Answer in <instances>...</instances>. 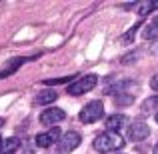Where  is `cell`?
I'll return each instance as SVG.
<instances>
[{
    "label": "cell",
    "mask_w": 158,
    "mask_h": 154,
    "mask_svg": "<svg viewBox=\"0 0 158 154\" xmlns=\"http://www.w3.org/2000/svg\"><path fill=\"white\" fill-rule=\"evenodd\" d=\"M142 108L146 112H154V114H156V112H158V94H156V96H152V98H148V100L144 102Z\"/></svg>",
    "instance_id": "obj_12"
},
{
    "label": "cell",
    "mask_w": 158,
    "mask_h": 154,
    "mask_svg": "<svg viewBox=\"0 0 158 154\" xmlns=\"http://www.w3.org/2000/svg\"><path fill=\"white\" fill-rule=\"evenodd\" d=\"M152 24H154V26H158V16L154 18V22H152Z\"/></svg>",
    "instance_id": "obj_19"
},
{
    "label": "cell",
    "mask_w": 158,
    "mask_h": 154,
    "mask_svg": "<svg viewBox=\"0 0 158 154\" xmlns=\"http://www.w3.org/2000/svg\"><path fill=\"white\" fill-rule=\"evenodd\" d=\"M152 154H158V142H156V146H154V150H152Z\"/></svg>",
    "instance_id": "obj_18"
},
{
    "label": "cell",
    "mask_w": 158,
    "mask_h": 154,
    "mask_svg": "<svg viewBox=\"0 0 158 154\" xmlns=\"http://www.w3.org/2000/svg\"><path fill=\"white\" fill-rule=\"evenodd\" d=\"M0 126H4V118H0Z\"/></svg>",
    "instance_id": "obj_20"
},
{
    "label": "cell",
    "mask_w": 158,
    "mask_h": 154,
    "mask_svg": "<svg viewBox=\"0 0 158 154\" xmlns=\"http://www.w3.org/2000/svg\"><path fill=\"white\" fill-rule=\"evenodd\" d=\"M156 122H158V112H156Z\"/></svg>",
    "instance_id": "obj_21"
},
{
    "label": "cell",
    "mask_w": 158,
    "mask_h": 154,
    "mask_svg": "<svg viewBox=\"0 0 158 154\" xmlns=\"http://www.w3.org/2000/svg\"><path fill=\"white\" fill-rule=\"evenodd\" d=\"M60 128H50L48 132H40V134H36V146L38 148H50L52 144H56L58 140H60Z\"/></svg>",
    "instance_id": "obj_7"
},
{
    "label": "cell",
    "mask_w": 158,
    "mask_h": 154,
    "mask_svg": "<svg viewBox=\"0 0 158 154\" xmlns=\"http://www.w3.org/2000/svg\"><path fill=\"white\" fill-rule=\"evenodd\" d=\"M126 122H128V116H124V114H112V116H108V118H106V130L108 132H118V130H122V128L126 126Z\"/></svg>",
    "instance_id": "obj_8"
},
{
    "label": "cell",
    "mask_w": 158,
    "mask_h": 154,
    "mask_svg": "<svg viewBox=\"0 0 158 154\" xmlns=\"http://www.w3.org/2000/svg\"><path fill=\"white\" fill-rule=\"evenodd\" d=\"M56 96H58V94L54 92V90L46 88V90H42L40 94H36L34 102H36V104H40V106H46V104H52L54 100H56Z\"/></svg>",
    "instance_id": "obj_10"
},
{
    "label": "cell",
    "mask_w": 158,
    "mask_h": 154,
    "mask_svg": "<svg viewBox=\"0 0 158 154\" xmlns=\"http://www.w3.org/2000/svg\"><path fill=\"white\" fill-rule=\"evenodd\" d=\"M0 144H2V136H0Z\"/></svg>",
    "instance_id": "obj_22"
},
{
    "label": "cell",
    "mask_w": 158,
    "mask_h": 154,
    "mask_svg": "<svg viewBox=\"0 0 158 154\" xmlns=\"http://www.w3.org/2000/svg\"><path fill=\"white\" fill-rule=\"evenodd\" d=\"M92 144H94V150L108 154V152L120 150L124 146V138L120 134H116V132H104V134H98Z\"/></svg>",
    "instance_id": "obj_1"
},
{
    "label": "cell",
    "mask_w": 158,
    "mask_h": 154,
    "mask_svg": "<svg viewBox=\"0 0 158 154\" xmlns=\"http://www.w3.org/2000/svg\"><path fill=\"white\" fill-rule=\"evenodd\" d=\"M18 148H20V138L10 136V138L2 140V144H0V154H14Z\"/></svg>",
    "instance_id": "obj_9"
},
{
    "label": "cell",
    "mask_w": 158,
    "mask_h": 154,
    "mask_svg": "<svg viewBox=\"0 0 158 154\" xmlns=\"http://www.w3.org/2000/svg\"><path fill=\"white\" fill-rule=\"evenodd\" d=\"M80 142H82L80 132H74V130L64 132L60 136V140L56 142V150H58V154H70L72 150H76V146Z\"/></svg>",
    "instance_id": "obj_4"
},
{
    "label": "cell",
    "mask_w": 158,
    "mask_h": 154,
    "mask_svg": "<svg viewBox=\"0 0 158 154\" xmlns=\"http://www.w3.org/2000/svg\"><path fill=\"white\" fill-rule=\"evenodd\" d=\"M148 134H150V128H148V124L144 122V120H136V122H132L130 126H128L126 138L130 140V142H140V140L148 138Z\"/></svg>",
    "instance_id": "obj_5"
},
{
    "label": "cell",
    "mask_w": 158,
    "mask_h": 154,
    "mask_svg": "<svg viewBox=\"0 0 158 154\" xmlns=\"http://www.w3.org/2000/svg\"><path fill=\"white\" fill-rule=\"evenodd\" d=\"M72 80V76H62V78H50V80H46L44 84L46 86H52V84H66V82Z\"/></svg>",
    "instance_id": "obj_15"
},
{
    "label": "cell",
    "mask_w": 158,
    "mask_h": 154,
    "mask_svg": "<svg viewBox=\"0 0 158 154\" xmlns=\"http://www.w3.org/2000/svg\"><path fill=\"white\" fill-rule=\"evenodd\" d=\"M66 118V112L62 110V108H56V106H50L46 108V110H42V114H40V122L44 124V126H56V124H60L62 120Z\"/></svg>",
    "instance_id": "obj_6"
},
{
    "label": "cell",
    "mask_w": 158,
    "mask_h": 154,
    "mask_svg": "<svg viewBox=\"0 0 158 154\" xmlns=\"http://www.w3.org/2000/svg\"><path fill=\"white\" fill-rule=\"evenodd\" d=\"M144 38H158V26L150 24V26L144 30Z\"/></svg>",
    "instance_id": "obj_16"
},
{
    "label": "cell",
    "mask_w": 158,
    "mask_h": 154,
    "mask_svg": "<svg viewBox=\"0 0 158 154\" xmlns=\"http://www.w3.org/2000/svg\"><path fill=\"white\" fill-rule=\"evenodd\" d=\"M132 102H134V96H130V94H126V96H116V104H118V106H130Z\"/></svg>",
    "instance_id": "obj_14"
},
{
    "label": "cell",
    "mask_w": 158,
    "mask_h": 154,
    "mask_svg": "<svg viewBox=\"0 0 158 154\" xmlns=\"http://www.w3.org/2000/svg\"><path fill=\"white\" fill-rule=\"evenodd\" d=\"M102 116H104V104L100 100H92L80 110L78 120H80L82 124H92V122H96V120H100Z\"/></svg>",
    "instance_id": "obj_3"
},
{
    "label": "cell",
    "mask_w": 158,
    "mask_h": 154,
    "mask_svg": "<svg viewBox=\"0 0 158 154\" xmlns=\"http://www.w3.org/2000/svg\"><path fill=\"white\" fill-rule=\"evenodd\" d=\"M158 8V0H150V2H146V4H142V6L138 8V14L140 16H146L148 12H152V10H156Z\"/></svg>",
    "instance_id": "obj_11"
},
{
    "label": "cell",
    "mask_w": 158,
    "mask_h": 154,
    "mask_svg": "<svg viewBox=\"0 0 158 154\" xmlns=\"http://www.w3.org/2000/svg\"><path fill=\"white\" fill-rule=\"evenodd\" d=\"M96 84H98V76L96 74H86V76L70 82V86L66 88V92H68L70 96H82V94L90 92Z\"/></svg>",
    "instance_id": "obj_2"
},
{
    "label": "cell",
    "mask_w": 158,
    "mask_h": 154,
    "mask_svg": "<svg viewBox=\"0 0 158 154\" xmlns=\"http://www.w3.org/2000/svg\"><path fill=\"white\" fill-rule=\"evenodd\" d=\"M150 88L154 90V92H158V74H154V76L150 78Z\"/></svg>",
    "instance_id": "obj_17"
},
{
    "label": "cell",
    "mask_w": 158,
    "mask_h": 154,
    "mask_svg": "<svg viewBox=\"0 0 158 154\" xmlns=\"http://www.w3.org/2000/svg\"><path fill=\"white\" fill-rule=\"evenodd\" d=\"M138 28H140V22H138V24H134V26H132L130 30H128L126 34L122 36V42H124V44H130L132 40H134V34H136V30H138Z\"/></svg>",
    "instance_id": "obj_13"
}]
</instances>
